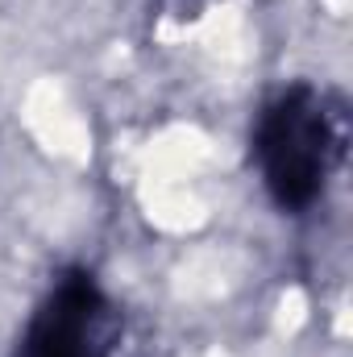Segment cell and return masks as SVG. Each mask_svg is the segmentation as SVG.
Instances as JSON below:
<instances>
[{"label": "cell", "instance_id": "2", "mask_svg": "<svg viewBox=\"0 0 353 357\" xmlns=\"http://www.w3.org/2000/svg\"><path fill=\"white\" fill-rule=\"evenodd\" d=\"M13 357H125V324L96 274L84 266L63 270Z\"/></svg>", "mask_w": 353, "mask_h": 357}, {"label": "cell", "instance_id": "1", "mask_svg": "<svg viewBox=\"0 0 353 357\" xmlns=\"http://www.w3.org/2000/svg\"><path fill=\"white\" fill-rule=\"evenodd\" d=\"M345 104L308 79L278 88L258 108L250 150L266 195L283 216H303L324 199L345 162Z\"/></svg>", "mask_w": 353, "mask_h": 357}, {"label": "cell", "instance_id": "3", "mask_svg": "<svg viewBox=\"0 0 353 357\" xmlns=\"http://www.w3.org/2000/svg\"><path fill=\"white\" fill-rule=\"evenodd\" d=\"M208 4L212 0H150V8L163 13V17H171V21H195Z\"/></svg>", "mask_w": 353, "mask_h": 357}]
</instances>
